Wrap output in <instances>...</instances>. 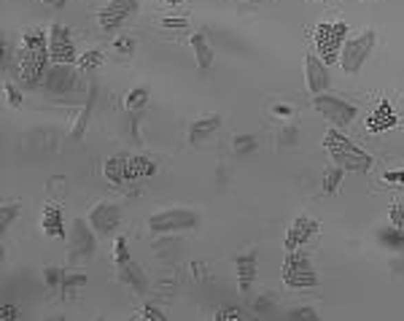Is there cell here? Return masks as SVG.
Here are the masks:
<instances>
[{
	"instance_id": "obj_36",
	"label": "cell",
	"mask_w": 404,
	"mask_h": 321,
	"mask_svg": "<svg viewBox=\"0 0 404 321\" xmlns=\"http://www.w3.org/2000/svg\"><path fill=\"white\" fill-rule=\"evenodd\" d=\"M8 319H19V311H14L11 305H3L0 308V321H8Z\"/></svg>"
},
{
	"instance_id": "obj_21",
	"label": "cell",
	"mask_w": 404,
	"mask_h": 321,
	"mask_svg": "<svg viewBox=\"0 0 404 321\" xmlns=\"http://www.w3.org/2000/svg\"><path fill=\"white\" fill-rule=\"evenodd\" d=\"M122 281H127L129 287L135 291H146V278H143V273H140V267L138 265H132V259L127 262V265H122Z\"/></svg>"
},
{
	"instance_id": "obj_6",
	"label": "cell",
	"mask_w": 404,
	"mask_h": 321,
	"mask_svg": "<svg viewBox=\"0 0 404 321\" xmlns=\"http://www.w3.org/2000/svg\"><path fill=\"white\" fill-rule=\"evenodd\" d=\"M200 225L197 211L189 208H167V211H156L154 216H149V227L154 235H164V232H184V229H194Z\"/></svg>"
},
{
	"instance_id": "obj_22",
	"label": "cell",
	"mask_w": 404,
	"mask_h": 321,
	"mask_svg": "<svg viewBox=\"0 0 404 321\" xmlns=\"http://www.w3.org/2000/svg\"><path fill=\"white\" fill-rule=\"evenodd\" d=\"M146 103H149V87L146 84H140V87H135L129 95H127L125 105L129 111H138V108H146Z\"/></svg>"
},
{
	"instance_id": "obj_3",
	"label": "cell",
	"mask_w": 404,
	"mask_h": 321,
	"mask_svg": "<svg viewBox=\"0 0 404 321\" xmlns=\"http://www.w3.org/2000/svg\"><path fill=\"white\" fill-rule=\"evenodd\" d=\"M156 162L149 157H132V154H114L105 162V178L114 184H127V181H138L146 176H154Z\"/></svg>"
},
{
	"instance_id": "obj_19",
	"label": "cell",
	"mask_w": 404,
	"mask_h": 321,
	"mask_svg": "<svg viewBox=\"0 0 404 321\" xmlns=\"http://www.w3.org/2000/svg\"><path fill=\"white\" fill-rule=\"evenodd\" d=\"M235 270H237V278H240V289L246 291L256 278V254H243L235 262Z\"/></svg>"
},
{
	"instance_id": "obj_34",
	"label": "cell",
	"mask_w": 404,
	"mask_h": 321,
	"mask_svg": "<svg viewBox=\"0 0 404 321\" xmlns=\"http://www.w3.org/2000/svg\"><path fill=\"white\" fill-rule=\"evenodd\" d=\"M383 178L388 184H402L404 187V170H388V173H383Z\"/></svg>"
},
{
	"instance_id": "obj_29",
	"label": "cell",
	"mask_w": 404,
	"mask_h": 321,
	"mask_svg": "<svg viewBox=\"0 0 404 321\" xmlns=\"http://www.w3.org/2000/svg\"><path fill=\"white\" fill-rule=\"evenodd\" d=\"M3 90H6V95H8V103H11L14 108H19V105H22V95H19V90H17V87H14L11 81H6V84H3Z\"/></svg>"
},
{
	"instance_id": "obj_1",
	"label": "cell",
	"mask_w": 404,
	"mask_h": 321,
	"mask_svg": "<svg viewBox=\"0 0 404 321\" xmlns=\"http://www.w3.org/2000/svg\"><path fill=\"white\" fill-rule=\"evenodd\" d=\"M49 63H52V57H49V32L28 30L22 35V52H19V81L25 87L35 90L43 81Z\"/></svg>"
},
{
	"instance_id": "obj_20",
	"label": "cell",
	"mask_w": 404,
	"mask_h": 321,
	"mask_svg": "<svg viewBox=\"0 0 404 321\" xmlns=\"http://www.w3.org/2000/svg\"><path fill=\"white\" fill-rule=\"evenodd\" d=\"M191 49H194V57H197V65H200V68H211V65H213L211 43L205 41V35H202V32L191 35Z\"/></svg>"
},
{
	"instance_id": "obj_26",
	"label": "cell",
	"mask_w": 404,
	"mask_h": 321,
	"mask_svg": "<svg viewBox=\"0 0 404 321\" xmlns=\"http://www.w3.org/2000/svg\"><path fill=\"white\" fill-rule=\"evenodd\" d=\"M232 146H235V152L246 154V152H253V149H256V138H253V135H240V138L232 141Z\"/></svg>"
},
{
	"instance_id": "obj_32",
	"label": "cell",
	"mask_w": 404,
	"mask_h": 321,
	"mask_svg": "<svg viewBox=\"0 0 404 321\" xmlns=\"http://www.w3.org/2000/svg\"><path fill=\"white\" fill-rule=\"evenodd\" d=\"M391 225L396 229H404V208L402 205H391Z\"/></svg>"
},
{
	"instance_id": "obj_2",
	"label": "cell",
	"mask_w": 404,
	"mask_h": 321,
	"mask_svg": "<svg viewBox=\"0 0 404 321\" xmlns=\"http://www.w3.org/2000/svg\"><path fill=\"white\" fill-rule=\"evenodd\" d=\"M323 149L329 152L332 162L342 167L345 173H367L372 167V157L367 152H361L348 135H342L340 127L329 130L323 138Z\"/></svg>"
},
{
	"instance_id": "obj_40",
	"label": "cell",
	"mask_w": 404,
	"mask_h": 321,
	"mask_svg": "<svg viewBox=\"0 0 404 321\" xmlns=\"http://www.w3.org/2000/svg\"><path fill=\"white\" fill-rule=\"evenodd\" d=\"M41 3H46V6H60V8H63L67 0H41Z\"/></svg>"
},
{
	"instance_id": "obj_39",
	"label": "cell",
	"mask_w": 404,
	"mask_h": 321,
	"mask_svg": "<svg viewBox=\"0 0 404 321\" xmlns=\"http://www.w3.org/2000/svg\"><path fill=\"white\" fill-rule=\"evenodd\" d=\"M162 25H167V28H184V25H187V19H164Z\"/></svg>"
},
{
	"instance_id": "obj_15",
	"label": "cell",
	"mask_w": 404,
	"mask_h": 321,
	"mask_svg": "<svg viewBox=\"0 0 404 321\" xmlns=\"http://www.w3.org/2000/svg\"><path fill=\"white\" fill-rule=\"evenodd\" d=\"M305 70H308V90L312 95H321L323 90H329V70H326V63L318 60L315 54H308L305 60Z\"/></svg>"
},
{
	"instance_id": "obj_28",
	"label": "cell",
	"mask_w": 404,
	"mask_h": 321,
	"mask_svg": "<svg viewBox=\"0 0 404 321\" xmlns=\"http://www.w3.org/2000/svg\"><path fill=\"white\" fill-rule=\"evenodd\" d=\"M43 278H46L49 287H57V284H63V270L60 267H46L43 270Z\"/></svg>"
},
{
	"instance_id": "obj_33",
	"label": "cell",
	"mask_w": 404,
	"mask_h": 321,
	"mask_svg": "<svg viewBox=\"0 0 404 321\" xmlns=\"http://www.w3.org/2000/svg\"><path fill=\"white\" fill-rule=\"evenodd\" d=\"M138 319H146V321H162L164 319V313H159L156 308H151V305H146L140 313H138Z\"/></svg>"
},
{
	"instance_id": "obj_5",
	"label": "cell",
	"mask_w": 404,
	"mask_h": 321,
	"mask_svg": "<svg viewBox=\"0 0 404 321\" xmlns=\"http://www.w3.org/2000/svg\"><path fill=\"white\" fill-rule=\"evenodd\" d=\"M283 281L288 289H312L318 287V276L312 270L310 259L299 254L297 249L288 251V257L283 262Z\"/></svg>"
},
{
	"instance_id": "obj_24",
	"label": "cell",
	"mask_w": 404,
	"mask_h": 321,
	"mask_svg": "<svg viewBox=\"0 0 404 321\" xmlns=\"http://www.w3.org/2000/svg\"><path fill=\"white\" fill-rule=\"evenodd\" d=\"M97 65H103V52H87V54H81V60H78V70H94Z\"/></svg>"
},
{
	"instance_id": "obj_37",
	"label": "cell",
	"mask_w": 404,
	"mask_h": 321,
	"mask_svg": "<svg viewBox=\"0 0 404 321\" xmlns=\"http://www.w3.org/2000/svg\"><path fill=\"white\" fill-rule=\"evenodd\" d=\"M218 319L221 321H235V319H240V311H237V308H224V311H221V313H218Z\"/></svg>"
},
{
	"instance_id": "obj_4",
	"label": "cell",
	"mask_w": 404,
	"mask_h": 321,
	"mask_svg": "<svg viewBox=\"0 0 404 321\" xmlns=\"http://www.w3.org/2000/svg\"><path fill=\"white\" fill-rule=\"evenodd\" d=\"M315 46H318V54L326 65H334L340 60L342 43L348 41V22H321L315 32Z\"/></svg>"
},
{
	"instance_id": "obj_27",
	"label": "cell",
	"mask_w": 404,
	"mask_h": 321,
	"mask_svg": "<svg viewBox=\"0 0 404 321\" xmlns=\"http://www.w3.org/2000/svg\"><path fill=\"white\" fill-rule=\"evenodd\" d=\"M114 49H116V54H122V57H129L132 52H135V41L132 38H116L114 41Z\"/></svg>"
},
{
	"instance_id": "obj_13",
	"label": "cell",
	"mask_w": 404,
	"mask_h": 321,
	"mask_svg": "<svg viewBox=\"0 0 404 321\" xmlns=\"http://www.w3.org/2000/svg\"><path fill=\"white\" fill-rule=\"evenodd\" d=\"M315 232H321V225H318L312 216H305V214H302V216H297V219H294V225L288 227V232H286V240H283V243H286V249H288V251H294V249L305 246Z\"/></svg>"
},
{
	"instance_id": "obj_41",
	"label": "cell",
	"mask_w": 404,
	"mask_h": 321,
	"mask_svg": "<svg viewBox=\"0 0 404 321\" xmlns=\"http://www.w3.org/2000/svg\"><path fill=\"white\" fill-rule=\"evenodd\" d=\"M167 3H170V6H181L184 0H167Z\"/></svg>"
},
{
	"instance_id": "obj_38",
	"label": "cell",
	"mask_w": 404,
	"mask_h": 321,
	"mask_svg": "<svg viewBox=\"0 0 404 321\" xmlns=\"http://www.w3.org/2000/svg\"><path fill=\"white\" fill-rule=\"evenodd\" d=\"M273 111H275L278 116H291V114H294V111H291V105H275Z\"/></svg>"
},
{
	"instance_id": "obj_11",
	"label": "cell",
	"mask_w": 404,
	"mask_h": 321,
	"mask_svg": "<svg viewBox=\"0 0 404 321\" xmlns=\"http://www.w3.org/2000/svg\"><path fill=\"white\" fill-rule=\"evenodd\" d=\"M138 11V0H111L108 6H103V11L97 14V22L105 32L122 28L127 19Z\"/></svg>"
},
{
	"instance_id": "obj_16",
	"label": "cell",
	"mask_w": 404,
	"mask_h": 321,
	"mask_svg": "<svg viewBox=\"0 0 404 321\" xmlns=\"http://www.w3.org/2000/svg\"><path fill=\"white\" fill-rule=\"evenodd\" d=\"M396 125H399V116H396V111H394V105H391L388 100H383V103L374 108L370 122H367L370 132H385V130L396 127Z\"/></svg>"
},
{
	"instance_id": "obj_18",
	"label": "cell",
	"mask_w": 404,
	"mask_h": 321,
	"mask_svg": "<svg viewBox=\"0 0 404 321\" xmlns=\"http://www.w3.org/2000/svg\"><path fill=\"white\" fill-rule=\"evenodd\" d=\"M43 232L49 235V238H67L65 235V219H63V211L57 208V205H46L43 208Z\"/></svg>"
},
{
	"instance_id": "obj_17",
	"label": "cell",
	"mask_w": 404,
	"mask_h": 321,
	"mask_svg": "<svg viewBox=\"0 0 404 321\" xmlns=\"http://www.w3.org/2000/svg\"><path fill=\"white\" fill-rule=\"evenodd\" d=\"M218 127H221V116H218V114L205 116V119H200V122H194L191 130H189V143H191V146H200V143L211 141V138L216 135Z\"/></svg>"
},
{
	"instance_id": "obj_35",
	"label": "cell",
	"mask_w": 404,
	"mask_h": 321,
	"mask_svg": "<svg viewBox=\"0 0 404 321\" xmlns=\"http://www.w3.org/2000/svg\"><path fill=\"white\" fill-rule=\"evenodd\" d=\"M87 284V276L81 273V276H67V281H63V287L67 289V287H84Z\"/></svg>"
},
{
	"instance_id": "obj_14",
	"label": "cell",
	"mask_w": 404,
	"mask_h": 321,
	"mask_svg": "<svg viewBox=\"0 0 404 321\" xmlns=\"http://www.w3.org/2000/svg\"><path fill=\"white\" fill-rule=\"evenodd\" d=\"M119 222H122L119 208L111 205V203H100V205H94L92 211H89V225H92V229L97 235H111V232H116Z\"/></svg>"
},
{
	"instance_id": "obj_12",
	"label": "cell",
	"mask_w": 404,
	"mask_h": 321,
	"mask_svg": "<svg viewBox=\"0 0 404 321\" xmlns=\"http://www.w3.org/2000/svg\"><path fill=\"white\" fill-rule=\"evenodd\" d=\"M67 243H70V262H78V259H89L94 254V238L92 229L87 227V222L76 219L70 227V235H67Z\"/></svg>"
},
{
	"instance_id": "obj_25",
	"label": "cell",
	"mask_w": 404,
	"mask_h": 321,
	"mask_svg": "<svg viewBox=\"0 0 404 321\" xmlns=\"http://www.w3.org/2000/svg\"><path fill=\"white\" fill-rule=\"evenodd\" d=\"M114 259H116V265H119V267L129 262V249H127L125 235H122V238H116V246H114Z\"/></svg>"
},
{
	"instance_id": "obj_30",
	"label": "cell",
	"mask_w": 404,
	"mask_h": 321,
	"mask_svg": "<svg viewBox=\"0 0 404 321\" xmlns=\"http://www.w3.org/2000/svg\"><path fill=\"white\" fill-rule=\"evenodd\" d=\"M17 214H19V203H8V205L3 208V222H0V225H3V229L14 222V216H17Z\"/></svg>"
},
{
	"instance_id": "obj_8",
	"label": "cell",
	"mask_w": 404,
	"mask_h": 321,
	"mask_svg": "<svg viewBox=\"0 0 404 321\" xmlns=\"http://www.w3.org/2000/svg\"><path fill=\"white\" fill-rule=\"evenodd\" d=\"M312 105H315V111L321 114V116H326L334 127H348L356 116H359V108L353 105V103H348V100H342V97H332V95H315L312 100Z\"/></svg>"
},
{
	"instance_id": "obj_9",
	"label": "cell",
	"mask_w": 404,
	"mask_h": 321,
	"mask_svg": "<svg viewBox=\"0 0 404 321\" xmlns=\"http://www.w3.org/2000/svg\"><path fill=\"white\" fill-rule=\"evenodd\" d=\"M49 57L54 65H73L76 63V46H73V38H70V30L54 22L49 28Z\"/></svg>"
},
{
	"instance_id": "obj_10",
	"label": "cell",
	"mask_w": 404,
	"mask_h": 321,
	"mask_svg": "<svg viewBox=\"0 0 404 321\" xmlns=\"http://www.w3.org/2000/svg\"><path fill=\"white\" fill-rule=\"evenodd\" d=\"M43 87L49 95H67V92H76L81 84H78V70L73 65H52L43 76Z\"/></svg>"
},
{
	"instance_id": "obj_7",
	"label": "cell",
	"mask_w": 404,
	"mask_h": 321,
	"mask_svg": "<svg viewBox=\"0 0 404 321\" xmlns=\"http://www.w3.org/2000/svg\"><path fill=\"white\" fill-rule=\"evenodd\" d=\"M374 41H377L374 30H364L361 35H356V38H348V41L342 43V52H340L342 70H345V73H359L361 65L367 63L370 52H372Z\"/></svg>"
},
{
	"instance_id": "obj_23",
	"label": "cell",
	"mask_w": 404,
	"mask_h": 321,
	"mask_svg": "<svg viewBox=\"0 0 404 321\" xmlns=\"http://www.w3.org/2000/svg\"><path fill=\"white\" fill-rule=\"evenodd\" d=\"M342 173H345V170L337 167V165H334V167H326V170H323V184H321V189L326 194H334V189L340 187V181H342Z\"/></svg>"
},
{
	"instance_id": "obj_31",
	"label": "cell",
	"mask_w": 404,
	"mask_h": 321,
	"mask_svg": "<svg viewBox=\"0 0 404 321\" xmlns=\"http://www.w3.org/2000/svg\"><path fill=\"white\" fill-rule=\"evenodd\" d=\"M288 319H318V313L312 311V308H294V311H288Z\"/></svg>"
}]
</instances>
